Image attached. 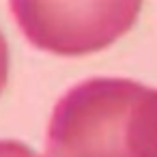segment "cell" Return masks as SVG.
<instances>
[{
	"instance_id": "6da1fadb",
	"label": "cell",
	"mask_w": 157,
	"mask_h": 157,
	"mask_svg": "<svg viewBox=\"0 0 157 157\" xmlns=\"http://www.w3.org/2000/svg\"><path fill=\"white\" fill-rule=\"evenodd\" d=\"M45 157H157V88L88 78L54 105Z\"/></svg>"
},
{
	"instance_id": "7a4b0ae2",
	"label": "cell",
	"mask_w": 157,
	"mask_h": 157,
	"mask_svg": "<svg viewBox=\"0 0 157 157\" xmlns=\"http://www.w3.org/2000/svg\"><path fill=\"white\" fill-rule=\"evenodd\" d=\"M140 7L138 0L9 2L26 41L56 56H84L112 45L136 24Z\"/></svg>"
},
{
	"instance_id": "3957f363",
	"label": "cell",
	"mask_w": 157,
	"mask_h": 157,
	"mask_svg": "<svg viewBox=\"0 0 157 157\" xmlns=\"http://www.w3.org/2000/svg\"><path fill=\"white\" fill-rule=\"evenodd\" d=\"M0 157H43L20 140H0Z\"/></svg>"
},
{
	"instance_id": "277c9868",
	"label": "cell",
	"mask_w": 157,
	"mask_h": 157,
	"mask_svg": "<svg viewBox=\"0 0 157 157\" xmlns=\"http://www.w3.org/2000/svg\"><path fill=\"white\" fill-rule=\"evenodd\" d=\"M7 78H9V45L2 30H0V93L7 86Z\"/></svg>"
}]
</instances>
